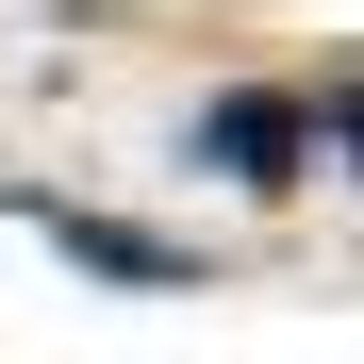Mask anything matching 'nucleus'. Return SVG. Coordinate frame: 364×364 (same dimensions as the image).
Returning a JSON list of instances; mask_svg holds the SVG:
<instances>
[{
  "instance_id": "f257e3e1",
  "label": "nucleus",
  "mask_w": 364,
  "mask_h": 364,
  "mask_svg": "<svg viewBox=\"0 0 364 364\" xmlns=\"http://www.w3.org/2000/svg\"><path fill=\"white\" fill-rule=\"evenodd\" d=\"M182 149H199L232 199H298V182H315V100L298 83H232V100H199Z\"/></svg>"
},
{
  "instance_id": "f03ea898",
  "label": "nucleus",
  "mask_w": 364,
  "mask_h": 364,
  "mask_svg": "<svg viewBox=\"0 0 364 364\" xmlns=\"http://www.w3.org/2000/svg\"><path fill=\"white\" fill-rule=\"evenodd\" d=\"M17 232H50L83 282H133V298H182V282H199L182 232H133V215H100V199H50V182H17Z\"/></svg>"
},
{
  "instance_id": "7ed1b4c3",
  "label": "nucleus",
  "mask_w": 364,
  "mask_h": 364,
  "mask_svg": "<svg viewBox=\"0 0 364 364\" xmlns=\"http://www.w3.org/2000/svg\"><path fill=\"white\" fill-rule=\"evenodd\" d=\"M315 149H331V166H364V67H348V83L315 100Z\"/></svg>"
}]
</instances>
